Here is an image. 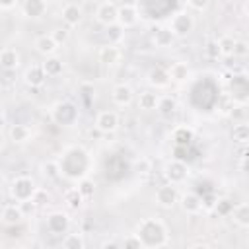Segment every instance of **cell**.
Returning <instances> with one entry per match:
<instances>
[{"label":"cell","mask_w":249,"mask_h":249,"mask_svg":"<svg viewBox=\"0 0 249 249\" xmlns=\"http://www.w3.org/2000/svg\"><path fill=\"white\" fill-rule=\"evenodd\" d=\"M235 41H237V39H233L231 35H222L220 39H216L218 49H220V56H231Z\"/></svg>","instance_id":"34"},{"label":"cell","mask_w":249,"mask_h":249,"mask_svg":"<svg viewBox=\"0 0 249 249\" xmlns=\"http://www.w3.org/2000/svg\"><path fill=\"white\" fill-rule=\"evenodd\" d=\"M101 249H121V245H119L117 241H105V243L101 245Z\"/></svg>","instance_id":"46"},{"label":"cell","mask_w":249,"mask_h":249,"mask_svg":"<svg viewBox=\"0 0 249 249\" xmlns=\"http://www.w3.org/2000/svg\"><path fill=\"white\" fill-rule=\"evenodd\" d=\"M123 37H124V29L119 23H113V25L107 27V41H109V45H115L117 47L123 41Z\"/></svg>","instance_id":"35"},{"label":"cell","mask_w":249,"mask_h":249,"mask_svg":"<svg viewBox=\"0 0 249 249\" xmlns=\"http://www.w3.org/2000/svg\"><path fill=\"white\" fill-rule=\"evenodd\" d=\"M62 202L66 204L68 210H80L82 204H84V196L80 195V191H78L76 187H70V189L64 191V195H62Z\"/></svg>","instance_id":"23"},{"label":"cell","mask_w":249,"mask_h":249,"mask_svg":"<svg viewBox=\"0 0 249 249\" xmlns=\"http://www.w3.org/2000/svg\"><path fill=\"white\" fill-rule=\"evenodd\" d=\"M51 117H53L54 123L68 126V124H72V123L78 119V107H76L72 101H58V103L53 107Z\"/></svg>","instance_id":"6"},{"label":"cell","mask_w":249,"mask_h":249,"mask_svg":"<svg viewBox=\"0 0 249 249\" xmlns=\"http://www.w3.org/2000/svg\"><path fill=\"white\" fill-rule=\"evenodd\" d=\"M8 134L14 144H25L31 138V128L27 124H12Z\"/></svg>","instance_id":"27"},{"label":"cell","mask_w":249,"mask_h":249,"mask_svg":"<svg viewBox=\"0 0 249 249\" xmlns=\"http://www.w3.org/2000/svg\"><path fill=\"white\" fill-rule=\"evenodd\" d=\"M21 12L27 18H39L47 12V2H43V0H25L21 4Z\"/></svg>","instance_id":"21"},{"label":"cell","mask_w":249,"mask_h":249,"mask_svg":"<svg viewBox=\"0 0 249 249\" xmlns=\"http://www.w3.org/2000/svg\"><path fill=\"white\" fill-rule=\"evenodd\" d=\"M16 6H18L16 0H12V2H0V10H12V8H16Z\"/></svg>","instance_id":"45"},{"label":"cell","mask_w":249,"mask_h":249,"mask_svg":"<svg viewBox=\"0 0 249 249\" xmlns=\"http://www.w3.org/2000/svg\"><path fill=\"white\" fill-rule=\"evenodd\" d=\"M97 58H99L101 64L113 66V64H117V62L121 60V51H119V47H115V45H103V47L99 49V53H97Z\"/></svg>","instance_id":"19"},{"label":"cell","mask_w":249,"mask_h":249,"mask_svg":"<svg viewBox=\"0 0 249 249\" xmlns=\"http://www.w3.org/2000/svg\"><path fill=\"white\" fill-rule=\"evenodd\" d=\"M60 165V175H68V177H78L80 179L84 177L86 169L89 167V160H88V154L82 150V148H70L58 161Z\"/></svg>","instance_id":"2"},{"label":"cell","mask_w":249,"mask_h":249,"mask_svg":"<svg viewBox=\"0 0 249 249\" xmlns=\"http://www.w3.org/2000/svg\"><path fill=\"white\" fill-rule=\"evenodd\" d=\"M231 54H233V56H247V54H249V45H247V41H235Z\"/></svg>","instance_id":"44"},{"label":"cell","mask_w":249,"mask_h":249,"mask_svg":"<svg viewBox=\"0 0 249 249\" xmlns=\"http://www.w3.org/2000/svg\"><path fill=\"white\" fill-rule=\"evenodd\" d=\"M95 128L103 134H109V132H115L119 128V115L111 109H103L95 115Z\"/></svg>","instance_id":"11"},{"label":"cell","mask_w":249,"mask_h":249,"mask_svg":"<svg viewBox=\"0 0 249 249\" xmlns=\"http://www.w3.org/2000/svg\"><path fill=\"white\" fill-rule=\"evenodd\" d=\"M35 189H37V187H35V183H33L31 177L19 175V177H16V179L12 181V185H10V195H12V198H14L16 202H25V200H31Z\"/></svg>","instance_id":"4"},{"label":"cell","mask_w":249,"mask_h":249,"mask_svg":"<svg viewBox=\"0 0 249 249\" xmlns=\"http://www.w3.org/2000/svg\"><path fill=\"white\" fill-rule=\"evenodd\" d=\"M41 173L47 179H58L60 177V165L56 160H47L41 163Z\"/></svg>","instance_id":"33"},{"label":"cell","mask_w":249,"mask_h":249,"mask_svg":"<svg viewBox=\"0 0 249 249\" xmlns=\"http://www.w3.org/2000/svg\"><path fill=\"white\" fill-rule=\"evenodd\" d=\"M62 249H84V235L82 231L66 233L62 239Z\"/></svg>","instance_id":"30"},{"label":"cell","mask_w":249,"mask_h":249,"mask_svg":"<svg viewBox=\"0 0 249 249\" xmlns=\"http://www.w3.org/2000/svg\"><path fill=\"white\" fill-rule=\"evenodd\" d=\"M169 31L173 33V37H185L195 29V16L189 10H179L175 14H171L169 19Z\"/></svg>","instance_id":"3"},{"label":"cell","mask_w":249,"mask_h":249,"mask_svg":"<svg viewBox=\"0 0 249 249\" xmlns=\"http://www.w3.org/2000/svg\"><path fill=\"white\" fill-rule=\"evenodd\" d=\"M4 142H6V138H4V132H0V150L4 148Z\"/></svg>","instance_id":"49"},{"label":"cell","mask_w":249,"mask_h":249,"mask_svg":"<svg viewBox=\"0 0 249 249\" xmlns=\"http://www.w3.org/2000/svg\"><path fill=\"white\" fill-rule=\"evenodd\" d=\"M173 138H175V146L177 148H187L193 140V130L187 128V126H179L175 132H173Z\"/></svg>","instance_id":"31"},{"label":"cell","mask_w":249,"mask_h":249,"mask_svg":"<svg viewBox=\"0 0 249 249\" xmlns=\"http://www.w3.org/2000/svg\"><path fill=\"white\" fill-rule=\"evenodd\" d=\"M183 208V212L187 214H198L202 210V196L195 191H187L183 195H179V200H177Z\"/></svg>","instance_id":"13"},{"label":"cell","mask_w":249,"mask_h":249,"mask_svg":"<svg viewBox=\"0 0 249 249\" xmlns=\"http://www.w3.org/2000/svg\"><path fill=\"white\" fill-rule=\"evenodd\" d=\"M49 35L53 37V41H54L56 45H64V43L70 39V29H68V27H64V25H62V27H54Z\"/></svg>","instance_id":"38"},{"label":"cell","mask_w":249,"mask_h":249,"mask_svg":"<svg viewBox=\"0 0 249 249\" xmlns=\"http://www.w3.org/2000/svg\"><path fill=\"white\" fill-rule=\"evenodd\" d=\"M136 235L144 243V247H161L167 241V230L165 224L158 218H144L136 226Z\"/></svg>","instance_id":"1"},{"label":"cell","mask_w":249,"mask_h":249,"mask_svg":"<svg viewBox=\"0 0 249 249\" xmlns=\"http://www.w3.org/2000/svg\"><path fill=\"white\" fill-rule=\"evenodd\" d=\"M49 200H51V195H49L45 189L37 187L35 193H33V196H31V202H33L35 206H43V204H49Z\"/></svg>","instance_id":"39"},{"label":"cell","mask_w":249,"mask_h":249,"mask_svg":"<svg viewBox=\"0 0 249 249\" xmlns=\"http://www.w3.org/2000/svg\"><path fill=\"white\" fill-rule=\"evenodd\" d=\"M208 8V2L206 0H187L185 2V10H196V12H204Z\"/></svg>","instance_id":"42"},{"label":"cell","mask_w":249,"mask_h":249,"mask_svg":"<svg viewBox=\"0 0 249 249\" xmlns=\"http://www.w3.org/2000/svg\"><path fill=\"white\" fill-rule=\"evenodd\" d=\"M60 18L64 21V27H76L84 21V10L80 4L76 2H66L62 8H60Z\"/></svg>","instance_id":"7"},{"label":"cell","mask_w":249,"mask_h":249,"mask_svg":"<svg viewBox=\"0 0 249 249\" xmlns=\"http://www.w3.org/2000/svg\"><path fill=\"white\" fill-rule=\"evenodd\" d=\"M231 138H233V142H237V144H247V140H249V124H247V123H237V124H233V128H231Z\"/></svg>","instance_id":"32"},{"label":"cell","mask_w":249,"mask_h":249,"mask_svg":"<svg viewBox=\"0 0 249 249\" xmlns=\"http://www.w3.org/2000/svg\"><path fill=\"white\" fill-rule=\"evenodd\" d=\"M0 66L4 70H16L19 66V53L12 47H6L0 51Z\"/></svg>","instance_id":"20"},{"label":"cell","mask_w":249,"mask_h":249,"mask_svg":"<svg viewBox=\"0 0 249 249\" xmlns=\"http://www.w3.org/2000/svg\"><path fill=\"white\" fill-rule=\"evenodd\" d=\"M167 76H169V82H177V84H183L191 78V68L187 62L183 60H175L169 68H167Z\"/></svg>","instance_id":"15"},{"label":"cell","mask_w":249,"mask_h":249,"mask_svg":"<svg viewBox=\"0 0 249 249\" xmlns=\"http://www.w3.org/2000/svg\"><path fill=\"white\" fill-rule=\"evenodd\" d=\"M173 33L169 31V27L165 25V27H156V31H154V37H152V41H154V45L156 47H160V49H165V47H171V43H173Z\"/></svg>","instance_id":"28"},{"label":"cell","mask_w":249,"mask_h":249,"mask_svg":"<svg viewBox=\"0 0 249 249\" xmlns=\"http://www.w3.org/2000/svg\"><path fill=\"white\" fill-rule=\"evenodd\" d=\"M154 200H156V204L161 206V208H173V206L177 204V200H179V191H177L175 185L165 183V185L158 187Z\"/></svg>","instance_id":"8"},{"label":"cell","mask_w":249,"mask_h":249,"mask_svg":"<svg viewBox=\"0 0 249 249\" xmlns=\"http://www.w3.org/2000/svg\"><path fill=\"white\" fill-rule=\"evenodd\" d=\"M138 4H121L117 6V23L123 29L134 27L138 21Z\"/></svg>","instance_id":"10"},{"label":"cell","mask_w":249,"mask_h":249,"mask_svg":"<svg viewBox=\"0 0 249 249\" xmlns=\"http://www.w3.org/2000/svg\"><path fill=\"white\" fill-rule=\"evenodd\" d=\"M148 84L150 86H154L156 89L158 88H165L167 84H169V76H167V70H163V68H160V66H156V68H152L150 72H148Z\"/></svg>","instance_id":"26"},{"label":"cell","mask_w":249,"mask_h":249,"mask_svg":"<svg viewBox=\"0 0 249 249\" xmlns=\"http://www.w3.org/2000/svg\"><path fill=\"white\" fill-rule=\"evenodd\" d=\"M70 226V220L64 212H53L47 216V230L51 233H64Z\"/></svg>","instance_id":"16"},{"label":"cell","mask_w":249,"mask_h":249,"mask_svg":"<svg viewBox=\"0 0 249 249\" xmlns=\"http://www.w3.org/2000/svg\"><path fill=\"white\" fill-rule=\"evenodd\" d=\"M189 249H210L206 243H195V245H191Z\"/></svg>","instance_id":"47"},{"label":"cell","mask_w":249,"mask_h":249,"mask_svg":"<svg viewBox=\"0 0 249 249\" xmlns=\"http://www.w3.org/2000/svg\"><path fill=\"white\" fill-rule=\"evenodd\" d=\"M163 175H165V179H167V183L169 185H181V183H185V179L189 177V165L183 161V160H169L167 163H165V167H163Z\"/></svg>","instance_id":"5"},{"label":"cell","mask_w":249,"mask_h":249,"mask_svg":"<svg viewBox=\"0 0 249 249\" xmlns=\"http://www.w3.org/2000/svg\"><path fill=\"white\" fill-rule=\"evenodd\" d=\"M119 245H121V249H146L144 243L140 241V237H138L136 233H128V235H124L123 241H121Z\"/></svg>","instance_id":"37"},{"label":"cell","mask_w":249,"mask_h":249,"mask_svg":"<svg viewBox=\"0 0 249 249\" xmlns=\"http://www.w3.org/2000/svg\"><path fill=\"white\" fill-rule=\"evenodd\" d=\"M45 80H47V76H45L41 64H31V66H27V70H25V74H23V82H25L29 88H41V86L45 84Z\"/></svg>","instance_id":"17"},{"label":"cell","mask_w":249,"mask_h":249,"mask_svg":"<svg viewBox=\"0 0 249 249\" xmlns=\"http://www.w3.org/2000/svg\"><path fill=\"white\" fill-rule=\"evenodd\" d=\"M132 167H134L136 173H150L152 171V161L148 158H140L132 163Z\"/></svg>","instance_id":"40"},{"label":"cell","mask_w":249,"mask_h":249,"mask_svg":"<svg viewBox=\"0 0 249 249\" xmlns=\"http://www.w3.org/2000/svg\"><path fill=\"white\" fill-rule=\"evenodd\" d=\"M4 124H6V119H4V113L0 111V132H2V128H4Z\"/></svg>","instance_id":"48"},{"label":"cell","mask_w":249,"mask_h":249,"mask_svg":"<svg viewBox=\"0 0 249 249\" xmlns=\"http://www.w3.org/2000/svg\"><path fill=\"white\" fill-rule=\"evenodd\" d=\"M41 66H43L45 76H51V78L60 76V74L64 72V62H62L58 56H49V58H45V62H41Z\"/></svg>","instance_id":"25"},{"label":"cell","mask_w":249,"mask_h":249,"mask_svg":"<svg viewBox=\"0 0 249 249\" xmlns=\"http://www.w3.org/2000/svg\"><path fill=\"white\" fill-rule=\"evenodd\" d=\"M158 103H160V95L156 91L144 89V91L138 93V107L142 111H154L158 107Z\"/></svg>","instance_id":"22"},{"label":"cell","mask_w":249,"mask_h":249,"mask_svg":"<svg viewBox=\"0 0 249 249\" xmlns=\"http://www.w3.org/2000/svg\"><path fill=\"white\" fill-rule=\"evenodd\" d=\"M12 249H25L23 245H16V247H12Z\"/></svg>","instance_id":"50"},{"label":"cell","mask_w":249,"mask_h":249,"mask_svg":"<svg viewBox=\"0 0 249 249\" xmlns=\"http://www.w3.org/2000/svg\"><path fill=\"white\" fill-rule=\"evenodd\" d=\"M230 216L233 218V222L239 226V228H249V204L247 202H239L231 208Z\"/></svg>","instance_id":"24"},{"label":"cell","mask_w":249,"mask_h":249,"mask_svg":"<svg viewBox=\"0 0 249 249\" xmlns=\"http://www.w3.org/2000/svg\"><path fill=\"white\" fill-rule=\"evenodd\" d=\"M156 111H158L161 117H171V115H175V111H177V99L171 97V95H160V103H158Z\"/></svg>","instance_id":"29"},{"label":"cell","mask_w":249,"mask_h":249,"mask_svg":"<svg viewBox=\"0 0 249 249\" xmlns=\"http://www.w3.org/2000/svg\"><path fill=\"white\" fill-rule=\"evenodd\" d=\"M78 191H80V195L84 196V200L86 198H91L93 196V193H95V183L89 179V177H82L80 181H78V187H76Z\"/></svg>","instance_id":"36"},{"label":"cell","mask_w":249,"mask_h":249,"mask_svg":"<svg viewBox=\"0 0 249 249\" xmlns=\"http://www.w3.org/2000/svg\"><path fill=\"white\" fill-rule=\"evenodd\" d=\"M0 218H2V222H4L6 226H18V224H21V220L25 218V214H23L21 206H19L18 202H14V204H6V206L2 208Z\"/></svg>","instance_id":"14"},{"label":"cell","mask_w":249,"mask_h":249,"mask_svg":"<svg viewBox=\"0 0 249 249\" xmlns=\"http://www.w3.org/2000/svg\"><path fill=\"white\" fill-rule=\"evenodd\" d=\"M33 47H35V51H37L39 54H43L45 58L54 56V53H56V49H58V45L53 41L51 35H39V37L35 39Z\"/></svg>","instance_id":"18"},{"label":"cell","mask_w":249,"mask_h":249,"mask_svg":"<svg viewBox=\"0 0 249 249\" xmlns=\"http://www.w3.org/2000/svg\"><path fill=\"white\" fill-rule=\"evenodd\" d=\"M95 19L97 23L109 27L113 23H117V4L111 0H103L95 6Z\"/></svg>","instance_id":"9"},{"label":"cell","mask_w":249,"mask_h":249,"mask_svg":"<svg viewBox=\"0 0 249 249\" xmlns=\"http://www.w3.org/2000/svg\"><path fill=\"white\" fill-rule=\"evenodd\" d=\"M134 99V89L128 86V84H115L113 89H111V101L119 107H126L130 105Z\"/></svg>","instance_id":"12"},{"label":"cell","mask_w":249,"mask_h":249,"mask_svg":"<svg viewBox=\"0 0 249 249\" xmlns=\"http://www.w3.org/2000/svg\"><path fill=\"white\" fill-rule=\"evenodd\" d=\"M233 208V202L230 198H216V212L218 214H230Z\"/></svg>","instance_id":"41"},{"label":"cell","mask_w":249,"mask_h":249,"mask_svg":"<svg viewBox=\"0 0 249 249\" xmlns=\"http://www.w3.org/2000/svg\"><path fill=\"white\" fill-rule=\"evenodd\" d=\"M204 54H206L208 58L216 60V58L220 56V49H218V43H216V41H208V43H206V47H204Z\"/></svg>","instance_id":"43"}]
</instances>
